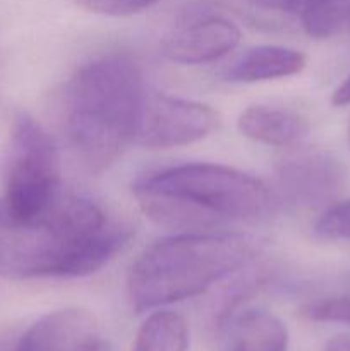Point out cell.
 Wrapping results in <instances>:
<instances>
[{
  "mask_svg": "<svg viewBox=\"0 0 350 351\" xmlns=\"http://www.w3.org/2000/svg\"><path fill=\"white\" fill-rule=\"evenodd\" d=\"M302 315L318 322H340L350 326V297H333L311 302L302 307Z\"/></svg>",
  "mask_w": 350,
  "mask_h": 351,
  "instance_id": "9a60e30c",
  "label": "cell"
},
{
  "mask_svg": "<svg viewBox=\"0 0 350 351\" xmlns=\"http://www.w3.org/2000/svg\"><path fill=\"white\" fill-rule=\"evenodd\" d=\"M218 113L208 105L167 95L144 96L134 144L150 149L187 146L218 129Z\"/></svg>",
  "mask_w": 350,
  "mask_h": 351,
  "instance_id": "8992f818",
  "label": "cell"
},
{
  "mask_svg": "<svg viewBox=\"0 0 350 351\" xmlns=\"http://www.w3.org/2000/svg\"><path fill=\"white\" fill-rule=\"evenodd\" d=\"M345 33H349V34H350V21H349V26H347V31H345Z\"/></svg>",
  "mask_w": 350,
  "mask_h": 351,
  "instance_id": "7402d4cb",
  "label": "cell"
},
{
  "mask_svg": "<svg viewBox=\"0 0 350 351\" xmlns=\"http://www.w3.org/2000/svg\"><path fill=\"white\" fill-rule=\"evenodd\" d=\"M250 5L264 10H277V12H301L312 0H247Z\"/></svg>",
  "mask_w": 350,
  "mask_h": 351,
  "instance_id": "e0dca14e",
  "label": "cell"
},
{
  "mask_svg": "<svg viewBox=\"0 0 350 351\" xmlns=\"http://www.w3.org/2000/svg\"><path fill=\"white\" fill-rule=\"evenodd\" d=\"M143 99L141 69L124 51L93 58L69 79L62 101L64 127L86 170H108L134 143Z\"/></svg>",
  "mask_w": 350,
  "mask_h": 351,
  "instance_id": "3957f363",
  "label": "cell"
},
{
  "mask_svg": "<svg viewBox=\"0 0 350 351\" xmlns=\"http://www.w3.org/2000/svg\"><path fill=\"white\" fill-rule=\"evenodd\" d=\"M314 232L326 240H350V199L329 206L316 221Z\"/></svg>",
  "mask_w": 350,
  "mask_h": 351,
  "instance_id": "5bb4252c",
  "label": "cell"
},
{
  "mask_svg": "<svg viewBox=\"0 0 350 351\" xmlns=\"http://www.w3.org/2000/svg\"><path fill=\"white\" fill-rule=\"evenodd\" d=\"M0 215H2V208H0Z\"/></svg>",
  "mask_w": 350,
  "mask_h": 351,
  "instance_id": "603a6c76",
  "label": "cell"
},
{
  "mask_svg": "<svg viewBox=\"0 0 350 351\" xmlns=\"http://www.w3.org/2000/svg\"><path fill=\"white\" fill-rule=\"evenodd\" d=\"M253 243L229 233H178L148 247L127 276L136 312L198 297L240 269L253 257Z\"/></svg>",
  "mask_w": 350,
  "mask_h": 351,
  "instance_id": "277c9868",
  "label": "cell"
},
{
  "mask_svg": "<svg viewBox=\"0 0 350 351\" xmlns=\"http://www.w3.org/2000/svg\"><path fill=\"white\" fill-rule=\"evenodd\" d=\"M240 36L235 23L220 16H206L168 34L161 43V51L175 64H208L230 53L240 43Z\"/></svg>",
  "mask_w": 350,
  "mask_h": 351,
  "instance_id": "9c48e42d",
  "label": "cell"
},
{
  "mask_svg": "<svg viewBox=\"0 0 350 351\" xmlns=\"http://www.w3.org/2000/svg\"><path fill=\"white\" fill-rule=\"evenodd\" d=\"M189 329L180 314L160 311L141 326L132 351H187Z\"/></svg>",
  "mask_w": 350,
  "mask_h": 351,
  "instance_id": "4fadbf2b",
  "label": "cell"
},
{
  "mask_svg": "<svg viewBox=\"0 0 350 351\" xmlns=\"http://www.w3.org/2000/svg\"><path fill=\"white\" fill-rule=\"evenodd\" d=\"M347 139H349V146H350V123H349V130H347Z\"/></svg>",
  "mask_w": 350,
  "mask_h": 351,
  "instance_id": "44dd1931",
  "label": "cell"
},
{
  "mask_svg": "<svg viewBox=\"0 0 350 351\" xmlns=\"http://www.w3.org/2000/svg\"><path fill=\"white\" fill-rule=\"evenodd\" d=\"M239 130L254 143L287 147L307 136L309 123L301 113L292 110L254 105L240 113Z\"/></svg>",
  "mask_w": 350,
  "mask_h": 351,
  "instance_id": "30bf717a",
  "label": "cell"
},
{
  "mask_svg": "<svg viewBox=\"0 0 350 351\" xmlns=\"http://www.w3.org/2000/svg\"><path fill=\"white\" fill-rule=\"evenodd\" d=\"M0 276L9 280L81 278L108 264L132 228L108 218L84 197H58L31 225H10L0 215Z\"/></svg>",
  "mask_w": 350,
  "mask_h": 351,
  "instance_id": "6da1fadb",
  "label": "cell"
},
{
  "mask_svg": "<svg viewBox=\"0 0 350 351\" xmlns=\"http://www.w3.org/2000/svg\"><path fill=\"white\" fill-rule=\"evenodd\" d=\"M345 167L325 151H304L285 158L277 170L278 192L295 209L331 206L345 187Z\"/></svg>",
  "mask_w": 350,
  "mask_h": 351,
  "instance_id": "52a82bcc",
  "label": "cell"
},
{
  "mask_svg": "<svg viewBox=\"0 0 350 351\" xmlns=\"http://www.w3.org/2000/svg\"><path fill=\"white\" fill-rule=\"evenodd\" d=\"M132 192L151 221L180 233L259 221L273 206V195L263 182L215 163L165 168L139 178Z\"/></svg>",
  "mask_w": 350,
  "mask_h": 351,
  "instance_id": "7a4b0ae2",
  "label": "cell"
},
{
  "mask_svg": "<svg viewBox=\"0 0 350 351\" xmlns=\"http://www.w3.org/2000/svg\"><path fill=\"white\" fill-rule=\"evenodd\" d=\"M323 351H350V335L342 332L328 339Z\"/></svg>",
  "mask_w": 350,
  "mask_h": 351,
  "instance_id": "d6986e66",
  "label": "cell"
},
{
  "mask_svg": "<svg viewBox=\"0 0 350 351\" xmlns=\"http://www.w3.org/2000/svg\"><path fill=\"white\" fill-rule=\"evenodd\" d=\"M305 67V57L294 48L259 45L237 58L225 72L230 82H261L290 77Z\"/></svg>",
  "mask_w": 350,
  "mask_h": 351,
  "instance_id": "8fae6325",
  "label": "cell"
},
{
  "mask_svg": "<svg viewBox=\"0 0 350 351\" xmlns=\"http://www.w3.org/2000/svg\"><path fill=\"white\" fill-rule=\"evenodd\" d=\"M331 103L335 106H343L350 103V75L335 89L331 96Z\"/></svg>",
  "mask_w": 350,
  "mask_h": 351,
  "instance_id": "ac0fdd59",
  "label": "cell"
},
{
  "mask_svg": "<svg viewBox=\"0 0 350 351\" xmlns=\"http://www.w3.org/2000/svg\"><path fill=\"white\" fill-rule=\"evenodd\" d=\"M287 326L271 312L250 308L230 328L229 351H287Z\"/></svg>",
  "mask_w": 350,
  "mask_h": 351,
  "instance_id": "7c38bea8",
  "label": "cell"
},
{
  "mask_svg": "<svg viewBox=\"0 0 350 351\" xmlns=\"http://www.w3.org/2000/svg\"><path fill=\"white\" fill-rule=\"evenodd\" d=\"M16 351H108L95 315L82 308L50 312L34 322Z\"/></svg>",
  "mask_w": 350,
  "mask_h": 351,
  "instance_id": "ba28073f",
  "label": "cell"
},
{
  "mask_svg": "<svg viewBox=\"0 0 350 351\" xmlns=\"http://www.w3.org/2000/svg\"><path fill=\"white\" fill-rule=\"evenodd\" d=\"M345 290H347V293H349V297H350V274L345 278Z\"/></svg>",
  "mask_w": 350,
  "mask_h": 351,
  "instance_id": "ffe728a7",
  "label": "cell"
},
{
  "mask_svg": "<svg viewBox=\"0 0 350 351\" xmlns=\"http://www.w3.org/2000/svg\"><path fill=\"white\" fill-rule=\"evenodd\" d=\"M84 9L89 12L102 14V16L124 17L132 16V14L141 12L148 9L158 0H78Z\"/></svg>",
  "mask_w": 350,
  "mask_h": 351,
  "instance_id": "2e32d148",
  "label": "cell"
},
{
  "mask_svg": "<svg viewBox=\"0 0 350 351\" xmlns=\"http://www.w3.org/2000/svg\"><path fill=\"white\" fill-rule=\"evenodd\" d=\"M2 219L31 225L60 197V158L54 141L27 113L14 119L2 160Z\"/></svg>",
  "mask_w": 350,
  "mask_h": 351,
  "instance_id": "5b68a950",
  "label": "cell"
}]
</instances>
